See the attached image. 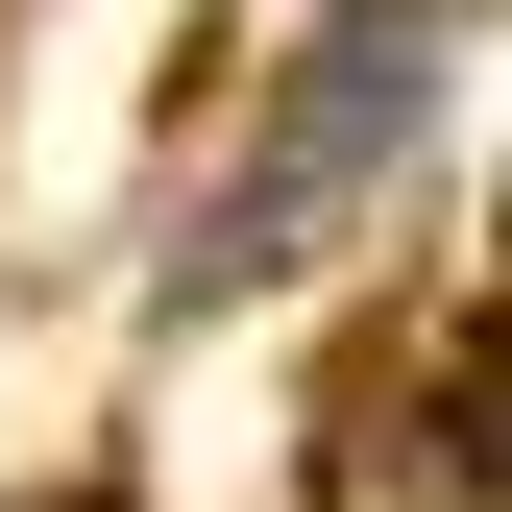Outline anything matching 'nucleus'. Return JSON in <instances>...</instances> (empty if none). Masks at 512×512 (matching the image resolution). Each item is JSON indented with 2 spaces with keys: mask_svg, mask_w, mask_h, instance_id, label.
<instances>
[{
  "mask_svg": "<svg viewBox=\"0 0 512 512\" xmlns=\"http://www.w3.org/2000/svg\"><path fill=\"white\" fill-rule=\"evenodd\" d=\"M439 49H464L439 0H366V25L317 49V98H293V147L244 171V244H220V269H293L342 196H391V171H415V122H439Z\"/></svg>",
  "mask_w": 512,
  "mask_h": 512,
  "instance_id": "nucleus-1",
  "label": "nucleus"
},
{
  "mask_svg": "<svg viewBox=\"0 0 512 512\" xmlns=\"http://www.w3.org/2000/svg\"><path fill=\"white\" fill-rule=\"evenodd\" d=\"M49 512H98V488H49Z\"/></svg>",
  "mask_w": 512,
  "mask_h": 512,
  "instance_id": "nucleus-2",
  "label": "nucleus"
}]
</instances>
